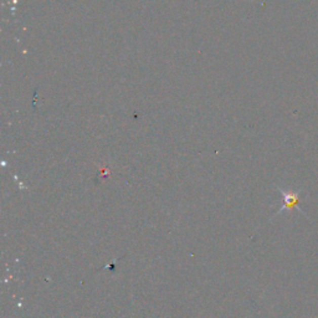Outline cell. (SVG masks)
<instances>
[{"label":"cell","mask_w":318,"mask_h":318,"mask_svg":"<svg viewBox=\"0 0 318 318\" xmlns=\"http://www.w3.org/2000/svg\"><path fill=\"white\" fill-rule=\"evenodd\" d=\"M279 190L282 194V196H284V205L280 209V212L290 210L298 207V204H300V193H297V191H286L284 189H279Z\"/></svg>","instance_id":"cell-1"}]
</instances>
